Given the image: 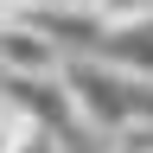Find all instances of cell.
I'll return each instance as SVG.
<instances>
[{"instance_id": "6da1fadb", "label": "cell", "mask_w": 153, "mask_h": 153, "mask_svg": "<svg viewBox=\"0 0 153 153\" xmlns=\"http://www.w3.org/2000/svg\"><path fill=\"white\" fill-rule=\"evenodd\" d=\"M64 45L38 26V19H7L0 26V70L7 76H57L64 70Z\"/></svg>"}, {"instance_id": "7a4b0ae2", "label": "cell", "mask_w": 153, "mask_h": 153, "mask_svg": "<svg viewBox=\"0 0 153 153\" xmlns=\"http://www.w3.org/2000/svg\"><path fill=\"white\" fill-rule=\"evenodd\" d=\"M96 26L102 32H134V26H153V0H89Z\"/></svg>"}, {"instance_id": "3957f363", "label": "cell", "mask_w": 153, "mask_h": 153, "mask_svg": "<svg viewBox=\"0 0 153 153\" xmlns=\"http://www.w3.org/2000/svg\"><path fill=\"white\" fill-rule=\"evenodd\" d=\"M26 128H32V121L19 115V102H13V96L0 89V153H13V147H19V134H26Z\"/></svg>"}, {"instance_id": "277c9868", "label": "cell", "mask_w": 153, "mask_h": 153, "mask_svg": "<svg viewBox=\"0 0 153 153\" xmlns=\"http://www.w3.org/2000/svg\"><path fill=\"white\" fill-rule=\"evenodd\" d=\"M13 153H76V147L64 140V134H51V128H38V121H32L26 134H19V147H13Z\"/></svg>"}, {"instance_id": "5b68a950", "label": "cell", "mask_w": 153, "mask_h": 153, "mask_svg": "<svg viewBox=\"0 0 153 153\" xmlns=\"http://www.w3.org/2000/svg\"><path fill=\"white\" fill-rule=\"evenodd\" d=\"M102 153H153V128L140 121V128H121V134H108V140H102Z\"/></svg>"}, {"instance_id": "8992f818", "label": "cell", "mask_w": 153, "mask_h": 153, "mask_svg": "<svg viewBox=\"0 0 153 153\" xmlns=\"http://www.w3.org/2000/svg\"><path fill=\"white\" fill-rule=\"evenodd\" d=\"M7 19H13V13H7V0H0V26H7Z\"/></svg>"}]
</instances>
